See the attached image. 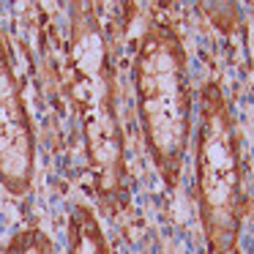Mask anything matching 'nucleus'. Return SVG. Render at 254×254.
Segmentation results:
<instances>
[{
  "instance_id": "f257e3e1",
  "label": "nucleus",
  "mask_w": 254,
  "mask_h": 254,
  "mask_svg": "<svg viewBox=\"0 0 254 254\" xmlns=\"http://www.w3.org/2000/svg\"><path fill=\"white\" fill-rule=\"evenodd\" d=\"M66 93L79 118L85 161L101 202L126 199V137L118 112V79L112 47L93 6L71 3L66 44Z\"/></svg>"
},
{
  "instance_id": "f03ea898",
  "label": "nucleus",
  "mask_w": 254,
  "mask_h": 254,
  "mask_svg": "<svg viewBox=\"0 0 254 254\" xmlns=\"http://www.w3.org/2000/svg\"><path fill=\"white\" fill-rule=\"evenodd\" d=\"M131 79L145 150L164 186L175 189L194 137V90L186 44L170 22L150 19L142 30Z\"/></svg>"
},
{
  "instance_id": "7ed1b4c3",
  "label": "nucleus",
  "mask_w": 254,
  "mask_h": 254,
  "mask_svg": "<svg viewBox=\"0 0 254 254\" xmlns=\"http://www.w3.org/2000/svg\"><path fill=\"white\" fill-rule=\"evenodd\" d=\"M194 197L208 254H243L241 235L249 213L243 139L235 112L219 82H205L197 99Z\"/></svg>"
},
{
  "instance_id": "20e7f679",
  "label": "nucleus",
  "mask_w": 254,
  "mask_h": 254,
  "mask_svg": "<svg viewBox=\"0 0 254 254\" xmlns=\"http://www.w3.org/2000/svg\"><path fill=\"white\" fill-rule=\"evenodd\" d=\"M36 181V128L11 63V50L0 30V186L25 197Z\"/></svg>"
},
{
  "instance_id": "39448f33",
  "label": "nucleus",
  "mask_w": 254,
  "mask_h": 254,
  "mask_svg": "<svg viewBox=\"0 0 254 254\" xmlns=\"http://www.w3.org/2000/svg\"><path fill=\"white\" fill-rule=\"evenodd\" d=\"M66 254H112L110 238L90 205H74L68 216Z\"/></svg>"
},
{
  "instance_id": "423d86ee",
  "label": "nucleus",
  "mask_w": 254,
  "mask_h": 254,
  "mask_svg": "<svg viewBox=\"0 0 254 254\" xmlns=\"http://www.w3.org/2000/svg\"><path fill=\"white\" fill-rule=\"evenodd\" d=\"M14 254H61L50 235L39 227H25V230H17L8 241Z\"/></svg>"
},
{
  "instance_id": "0eeeda50",
  "label": "nucleus",
  "mask_w": 254,
  "mask_h": 254,
  "mask_svg": "<svg viewBox=\"0 0 254 254\" xmlns=\"http://www.w3.org/2000/svg\"><path fill=\"white\" fill-rule=\"evenodd\" d=\"M3 254H14V252H11V246H8V243H6V249H3Z\"/></svg>"
}]
</instances>
